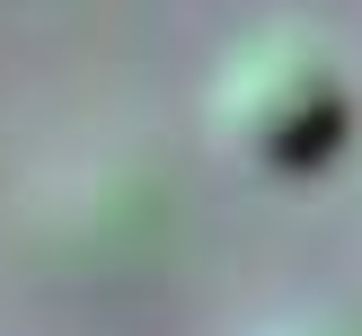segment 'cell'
I'll return each instance as SVG.
<instances>
[{"label":"cell","mask_w":362,"mask_h":336,"mask_svg":"<svg viewBox=\"0 0 362 336\" xmlns=\"http://www.w3.org/2000/svg\"><path fill=\"white\" fill-rule=\"evenodd\" d=\"M212 141L257 177H310L354 141V71L310 27H257L212 71Z\"/></svg>","instance_id":"6da1fadb"}]
</instances>
